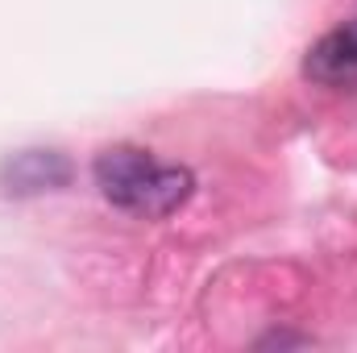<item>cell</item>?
I'll return each mask as SVG.
<instances>
[{
    "label": "cell",
    "mask_w": 357,
    "mask_h": 353,
    "mask_svg": "<svg viewBox=\"0 0 357 353\" xmlns=\"http://www.w3.org/2000/svg\"><path fill=\"white\" fill-rule=\"evenodd\" d=\"M96 187L104 191L108 204L158 220L178 212L191 191H195V175L175 163H158L154 154L137 150V146H108L96 158Z\"/></svg>",
    "instance_id": "obj_1"
},
{
    "label": "cell",
    "mask_w": 357,
    "mask_h": 353,
    "mask_svg": "<svg viewBox=\"0 0 357 353\" xmlns=\"http://www.w3.org/2000/svg\"><path fill=\"white\" fill-rule=\"evenodd\" d=\"M307 80L328 84V88H354L357 84V25H341L333 33H324L307 59H303Z\"/></svg>",
    "instance_id": "obj_2"
},
{
    "label": "cell",
    "mask_w": 357,
    "mask_h": 353,
    "mask_svg": "<svg viewBox=\"0 0 357 353\" xmlns=\"http://www.w3.org/2000/svg\"><path fill=\"white\" fill-rule=\"evenodd\" d=\"M71 179V163L54 150H21L0 167V187L8 195H38L54 191Z\"/></svg>",
    "instance_id": "obj_3"
}]
</instances>
